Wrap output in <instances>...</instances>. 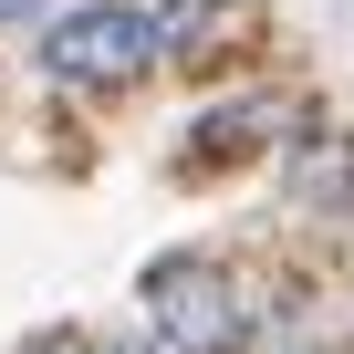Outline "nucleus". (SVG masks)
Instances as JSON below:
<instances>
[{
	"mask_svg": "<svg viewBox=\"0 0 354 354\" xmlns=\"http://www.w3.org/2000/svg\"><path fill=\"white\" fill-rule=\"evenodd\" d=\"M21 11H42V0H0V21H21Z\"/></svg>",
	"mask_w": 354,
	"mask_h": 354,
	"instance_id": "obj_6",
	"label": "nucleus"
},
{
	"mask_svg": "<svg viewBox=\"0 0 354 354\" xmlns=\"http://www.w3.org/2000/svg\"><path fill=\"white\" fill-rule=\"evenodd\" d=\"M32 354H94V344H84V333H42Z\"/></svg>",
	"mask_w": 354,
	"mask_h": 354,
	"instance_id": "obj_5",
	"label": "nucleus"
},
{
	"mask_svg": "<svg viewBox=\"0 0 354 354\" xmlns=\"http://www.w3.org/2000/svg\"><path fill=\"white\" fill-rule=\"evenodd\" d=\"M125 354H167V344H125Z\"/></svg>",
	"mask_w": 354,
	"mask_h": 354,
	"instance_id": "obj_7",
	"label": "nucleus"
},
{
	"mask_svg": "<svg viewBox=\"0 0 354 354\" xmlns=\"http://www.w3.org/2000/svg\"><path fill=\"white\" fill-rule=\"evenodd\" d=\"M156 63V21L125 11V0H84L42 32V73L53 84H136Z\"/></svg>",
	"mask_w": 354,
	"mask_h": 354,
	"instance_id": "obj_2",
	"label": "nucleus"
},
{
	"mask_svg": "<svg viewBox=\"0 0 354 354\" xmlns=\"http://www.w3.org/2000/svg\"><path fill=\"white\" fill-rule=\"evenodd\" d=\"M146 323H156L167 354H240V344H250L240 281H230L219 261H198V250H177V261L146 271Z\"/></svg>",
	"mask_w": 354,
	"mask_h": 354,
	"instance_id": "obj_1",
	"label": "nucleus"
},
{
	"mask_svg": "<svg viewBox=\"0 0 354 354\" xmlns=\"http://www.w3.org/2000/svg\"><path fill=\"white\" fill-rule=\"evenodd\" d=\"M261 125H281V104H271V94H240V104L198 115V156H250V146H261Z\"/></svg>",
	"mask_w": 354,
	"mask_h": 354,
	"instance_id": "obj_4",
	"label": "nucleus"
},
{
	"mask_svg": "<svg viewBox=\"0 0 354 354\" xmlns=\"http://www.w3.org/2000/svg\"><path fill=\"white\" fill-rule=\"evenodd\" d=\"M344 198H354V146H344V136H302V146H292V209L333 219Z\"/></svg>",
	"mask_w": 354,
	"mask_h": 354,
	"instance_id": "obj_3",
	"label": "nucleus"
}]
</instances>
